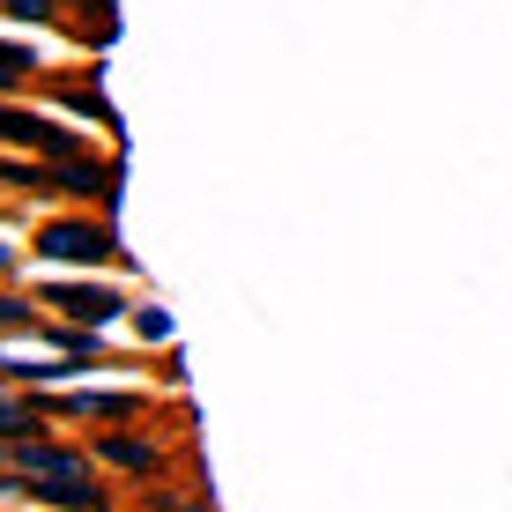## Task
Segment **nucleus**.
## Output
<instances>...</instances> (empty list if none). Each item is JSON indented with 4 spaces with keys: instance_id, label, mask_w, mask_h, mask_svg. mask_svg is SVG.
Segmentation results:
<instances>
[{
    "instance_id": "obj_1",
    "label": "nucleus",
    "mask_w": 512,
    "mask_h": 512,
    "mask_svg": "<svg viewBox=\"0 0 512 512\" xmlns=\"http://www.w3.org/2000/svg\"><path fill=\"white\" fill-rule=\"evenodd\" d=\"M38 253L67 260V268H104V260H119V238H112V223H97V216H52L38 231Z\"/></svg>"
},
{
    "instance_id": "obj_6",
    "label": "nucleus",
    "mask_w": 512,
    "mask_h": 512,
    "mask_svg": "<svg viewBox=\"0 0 512 512\" xmlns=\"http://www.w3.org/2000/svg\"><path fill=\"white\" fill-rule=\"evenodd\" d=\"M0 327H30V305H23V297H0Z\"/></svg>"
},
{
    "instance_id": "obj_4",
    "label": "nucleus",
    "mask_w": 512,
    "mask_h": 512,
    "mask_svg": "<svg viewBox=\"0 0 512 512\" xmlns=\"http://www.w3.org/2000/svg\"><path fill=\"white\" fill-rule=\"evenodd\" d=\"M97 461L134 468V475H156V468H164V453H156L149 438H104V446H97Z\"/></svg>"
},
{
    "instance_id": "obj_8",
    "label": "nucleus",
    "mask_w": 512,
    "mask_h": 512,
    "mask_svg": "<svg viewBox=\"0 0 512 512\" xmlns=\"http://www.w3.org/2000/svg\"><path fill=\"white\" fill-rule=\"evenodd\" d=\"M0 275H8V245H0Z\"/></svg>"
},
{
    "instance_id": "obj_5",
    "label": "nucleus",
    "mask_w": 512,
    "mask_h": 512,
    "mask_svg": "<svg viewBox=\"0 0 512 512\" xmlns=\"http://www.w3.org/2000/svg\"><path fill=\"white\" fill-rule=\"evenodd\" d=\"M15 82H30V52L23 45H0V90H15Z\"/></svg>"
},
{
    "instance_id": "obj_3",
    "label": "nucleus",
    "mask_w": 512,
    "mask_h": 512,
    "mask_svg": "<svg viewBox=\"0 0 512 512\" xmlns=\"http://www.w3.org/2000/svg\"><path fill=\"white\" fill-rule=\"evenodd\" d=\"M0 141H15V149H38V156H75V134L67 127H52V119H38V112H0Z\"/></svg>"
},
{
    "instance_id": "obj_9",
    "label": "nucleus",
    "mask_w": 512,
    "mask_h": 512,
    "mask_svg": "<svg viewBox=\"0 0 512 512\" xmlns=\"http://www.w3.org/2000/svg\"><path fill=\"white\" fill-rule=\"evenodd\" d=\"M0 498H8V475H0Z\"/></svg>"
},
{
    "instance_id": "obj_2",
    "label": "nucleus",
    "mask_w": 512,
    "mask_h": 512,
    "mask_svg": "<svg viewBox=\"0 0 512 512\" xmlns=\"http://www.w3.org/2000/svg\"><path fill=\"white\" fill-rule=\"evenodd\" d=\"M45 305H52V312H67L75 327H104V320H119V312H127V297L104 290V282H52Z\"/></svg>"
},
{
    "instance_id": "obj_7",
    "label": "nucleus",
    "mask_w": 512,
    "mask_h": 512,
    "mask_svg": "<svg viewBox=\"0 0 512 512\" xmlns=\"http://www.w3.org/2000/svg\"><path fill=\"white\" fill-rule=\"evenodd\" d=\"M8 15H23V23H45V15H52V0H8Z\"/></svg>"
}]
</instances>
